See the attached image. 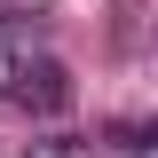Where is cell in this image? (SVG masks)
Segmentation results:
<instances>
[{"mask_svg": "<svg viewBox=\"0 0 158 158\" xmlns=\"http://www.w3.org/2000/svg\"><path fill=\"white\" fill-rule=\"evenodd\" d=\"M16 95L32 103V111H63V103H71V71H63L56 56H40V63H16Z\"/></svg>", "mask_w": 158, "mask_h": 158, "instance_id": "cell-1", "label": "cell"}, {"mask_svg": "<svg viewBox=\"0 0 158 158\" xmlns=\"http://www.w3.org/2000/svg\"><path fill=\"white\" fill-rule=\"evenodd\" d=\"M142 8H150V0H118V24H111V40L127 48V56H142Z\"/></svg>", "mask_w": 158, "mask_h": 158, "instance_id": "cell-2", "label": "cell"}, {"mask_svg": "<svg viewBox=\"0 0 158 158\" xmlns=\"http://www.w3.org/2000/svg\"><path fill=\"white\" fill-rule=\"evenodd\" d=\"M24 158H95V142H79V135H40V142H24Z\"/></svg>", "mask_w": 158, "mask_h": 158, "instance_id": "cell-3", "label": "cell"}, {"mask_svg": "<svg viewBox=\"0 0 158 158\" xmlns=\"http://www.w3.org/2000/svg\"><path fill=\"white\" fill-rule=\"evenodd\" d=\"M111 150H127V158H150V127H142V118L111 127Z\"/></svg>", "mask_w": 158, "mask_h": 158, "instance_id": "cell-4", "label": "cell"}, {"mask_svg": "<svg viewBox=\"0 0 158 158\" xmlns=\"http://www.w3.org/2000/svg\"><path fill=\"white\" fill-rule=\"evenodd\" d=\"M16 87V48H0V95Z\"/></svg>", "mask_w": 158, "mask_h": 158, "instance_id": "cell-5", "label": "cell"}]
</instances>
